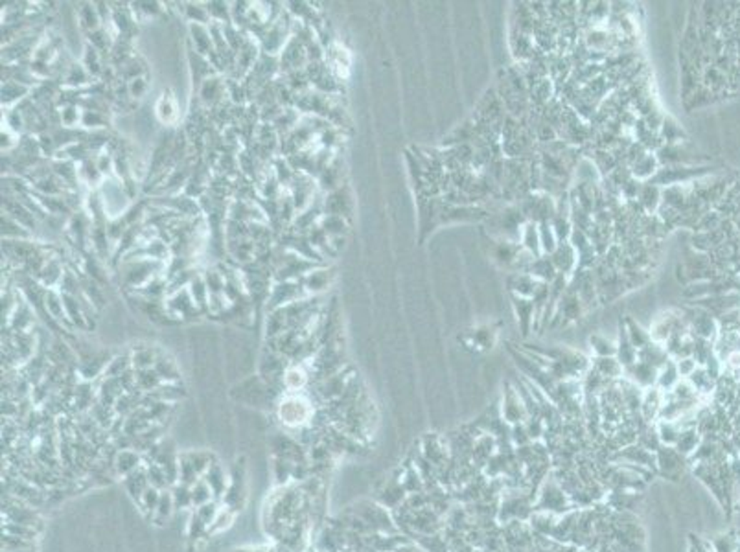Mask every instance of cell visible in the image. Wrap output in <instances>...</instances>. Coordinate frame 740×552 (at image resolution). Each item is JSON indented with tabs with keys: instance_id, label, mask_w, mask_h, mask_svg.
<instances>
[{
	"instance_id": "6da1fadb",
	"label": "cell",
	"mask_w": 740,
	"mask_h": 552,
	"mask_svg": "<svg viewBox=\"0 0 740 552\" xmlns=\"http://www.w3.org/2000/svg\"><path fill=\"white\" fill-rule=\"evenodd\" d=\"M536 510L551 513H567L573 510V501L567 496V491L562 488L558 479L552 475L545 479L538 491V501L534 504Z\"/></svg>"
},
{
	"instance_id": "7a4b0ae2",
	"label": "cell",
	"mask_w": 740,
	"mask_h": 552,
	"mask_svg": "<svg viewBox=\"0 0 740 552\" xmlns=\"http://www.w3.org/2000/svg\"><path fill=\"white\" fill-rule=\"evenodd\" d=\"M656 469L663 477L678 481L684 471V455L670 446H662L656 453Z\"/></svg>"
},
{
	"instance_id": "3957f363",
	"label": "cell",
	"mask_w": 740,
	"mask_h": 552,
	"mask_svg": "<svg viewBox=\"0 0 740 552\" xmlns=\"http://www.w3.org/2000/svg\"><path fill=\"white\" fill-rule=\"evenodd\" d=\"M311 414L310 404L303 398H289L282 402L280 405V418L288 425H303L306 424Z\"/></svg>"
},
{
	"instance_id": "277c9868",
	"label": "cell",
	"mask_w": 740,
	"mask_h": 552,
	"mask_svg": "<svg viewBox=\"0 0 740 552\" xmlns=\"http://www.w3.org/2000/svg\"><path fill=\"white\" fill-rule=\"evenodd\" d=\"M503 418L508 424L514 425L529 420V412H527L525 405H523L522 396L516 390H508L507 392V398H505L503 404Z\"/></svg>"
},
{
	"instance_id": "5b68a950",
	"label": "cell",
	"mask_w": 740,
	"mask_h": 552,
	"mask_svg": "<svg viewBox=\"0 0 740 552\" xmlns=\"http://www.w3.org/2000/svg\"><path fill=\"white\" fill-rule=\"evenodd\" d=\"M627 372L630 374V382H634L635 385L641 387V389H650V387L657 383V374H659V370L649 363L635 361L634 364L627 367Z\"/></svg>"
},
{
	"instance_id": "8992f818",
	"label": "cell",
	"mask_w": 740,
	"mask_h": 552,
	"mask_svg": "<svg viewBox=\"0 0 740 552\" xmlns=\"http://www.w3.org/2000/svg\"><path fill=\"white\" fill-rule=\"evenodd\" d=\"M656 429L659 434V440H662L663 446L674 447L676 442L679 440V434L684 431V427L678 424V421H670V420H657L656 421Z\"/></svg>"
},
{
	"instance_id": "52a82bcc",
	"label": "cell",
	"mask_w": 740,
	"mask_h": 552,
	"mask_svg": "<svg viewBox=\"0 0 740 552\" xmlns=\"http://www.w3.org/2000/svg\"><path fill=\"white\" fill-rule=\"evenodd\" d=\"M593 370L606 379H615V377L622 376L624 367L615 357H597L595 363H593Z\"/></svg>"
},
{
	"instance_id": "ba28073f",
	"label": "cell",
	"mask_w": 740,
	"mask_h": 552,
	"mask_svg": "<svg viewBox=\"0 0 740 552\" xmlns=\"http://www.w3.org/2000/svg\"><path fill=\"white\" fill-rule=\"evenodd\" d=\"M679 382V372H678V364L669 361L665 367L659 370L657 374V389H674Z\"/></svg>"
},
{
	"instance_id": "9c48e42d",
	"label": "cell",
	"mask_w": 740,
	"mask_h": 552,
	"mask_svg": "<svg viewBox=\"0 0 740 552\" xmlns=\"http://www.w3.org/2000/svg\"><path fill=\"white\" fill-rule=\"evenodd\" d=\"M696 434L698 433H694V431H692V429H684V431H681V434H679V440H678V442H676L674 447L684 456L691 455V453L694 451V449H696V446H698V436H696Z\"/></svg>"
},
{
	"instance_id": "30bf717a",
	"label": "cell",
	"mask_w": 740,
	"mask_h": 552,
	"mask_svg": "<svg viewBox=\"0 0 740 552\" xmlns=\"http://www.w3.org/2000/svg\"><path fill=\"white\" fill-rule=\"evenodd\" d=\"M523 245L530 252H534V250H538V247H542V243H539V230L536 228L534 221L527 223L525 228H523Z\"/></svg>"
},
{
	"instance_id": "8fae6325",
	"label": "cell",
	"mask_w": 740,
	"mask_h": 552,
	"mask_svg": "<svg viewBox=\"0 0 740 552\" xmlns=\"http://www.w3.org/2000/svg\"><path fill=\"white\" fill-rule=\"evenodd\" d=\"M592 344H593V350H595V354L599 355V357H614V355L617 354V348H615L614 342L608 341V339H604L602 335H595V337H592Z\"/></svg>"
},
{
	"instance_id": "7c38bea8",
	"label": "cell",
	"mask_w": 740,
	"mask_h": 552,
	"mask_svg": "<svg viewBox=\"0 0 740 552\" xmlns=\"http://www.w3.org/2000/svg\"><path fill=\"white\" fill-rule=\"evenodd\" d=\"M285 382H288V387H291V389H297V387H303L304 382H306V376H304V372L300 370V368H291L288 372V376H285Z\"/></svg>"
},
{
	"instance_id": "4fadbf2b",
	"label": "cell",
	"mask_w": 740,
	"mask_h": 552,
	"mask_svg": "<svg viewBox=\"0 0 740 552\" xmlns=\"http://www.w3.org/2000/svg\"><path fill=\"white\" fill-rule=\"evenodd\" d=\"M727 364L733 368V370H739L740 368V352H733L731 355H729V359H727Z\"/></svg>"
}]
</instances>
